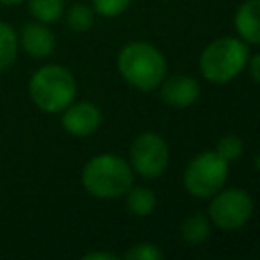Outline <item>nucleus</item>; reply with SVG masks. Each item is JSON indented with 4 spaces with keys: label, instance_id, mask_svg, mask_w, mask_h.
I'll return each mask as SVG.
<instances>
[{
    "label": "nucleus",
    "instance_id": "nucleus-14",
    "mask_svg": "<svg viewBox=\"0 0 260 260\" xmlns=\"http://www.w3.org/2000/svg\"><path fill=\"white\" fill-rule=\"evenodd\" d=\"M18 55V35L16 30L0 20V71L8 69Z\"/></svg>",
    "mask_w": 260,
    "mask_h": 260
},
{
    "label": "nucleus",
    "instance_id": "nucleus-16",
    "mask_svg": "<svg viewBox=\"0 0 260 260\" xmlns=\"http://www.w3.org/2000/svg\"><path fill=\"white\" fill-rule=\"evenodd\" d=\"M67 26L75 32H85L93 26V18H95V10L89 8L87 4H73L69 10H67Z\"/></svg>",
    "mask_w": 260,
    "mask_h": 260
},
{
    "label": "nucleus",
    "instance_id": "nucleus-11",
    "mask_svg": "<svg viewBox=\"0 0 260 260\" xmlns=\"http://www.w3.org/2000/svg\"><path fill=\"white\" fill-rule=\"evenodd\" d=\"M236 30L244 43L260 45V0H246L234 16Z\"/></svg>",
    "mask_w": 260,
    "mask_h": 260
},
{
    "label": "nucleus",
    "instance_id": "nucleus-3",
    "mask_svg": "<svg viewBox=\"0 0 260 260\" xmlns=\"http://www.w3.org/2000/svg\"><path fill=\"white\" fill-rule=\"evenodd\" d=\"M75 77L69 69L57 63L39 67L28 79V95L32 104L47 114L63 112L75 100Z\"/></svg>",
    "mask_w": 260,
    "mask_h": 260
},
{
    "label": "nucleus",
    "instance_id": "nucleus-8",
    "mask_svg": "<svg viewBox=\"0 0 260 260\" xmlns=\"http://www.w3.org/2000/svg\"><path fill=\"white\" fill-rule=\"evenodd\" d=\"M61 124L71 136H91L102 126V112L91 102H71L63 110Z\"/></svg>",
    "mask_w": 260,
    "mask_h": 260
},
{
    "label": "nucleus",
    "instance_id": "nucleus-22",
    "mask_svg": "<svg viewBox=\"0 0 260 260\" xmlns=\"http://www.w3.org/2000/svg\"><path fill=\"white\" fill-rule=\"evenodd\" d=\"M2 4H8V6H14V4H20V2H24V0H0Z\"/></svg>",
    "mask_w": 260,
    "mask_h": 260
},
{
    "label": "nucleus",
    "instance_id": "nucleus-15",
    "mask_svg": "<svg viewBox=\"0 0 260 260\" xmlns=\"http://www.w3.org/2000/svg\"><path fill=\"white\" fill-rule=\"evenodd\" d=\"M28 10L39 22L51 24L63 16L65 4L63 0H28Z\"/></svg>",
    "mask_w": 260,
    "mask_h": 260
},
{
    "label": "nucleus",
    "instance_id": "nucleus-2",
    "mask_svg": "<svg viewBox=\"0 0 260 260\" xmlns=\"http://www.w3.org/2000/svg\"><path fill=\"white\" fill-rule=\"evenodd\" d=\"M134 183V171L128 160L118 154H98L89 158L81 171V185L98 199H114L124 195Z\"/></svg>",
    "mask_w": 260,
    "mask_h": 260
},
{
    "label": "nucleus",
    "instance_id": "nucleus-17",
    "mask_svg": "<svg viewBox=\"0 0 260 260\" xmlns=\"http://www.w3.org/2000/svg\"><path fill=\"white\" fill-rule=\"evenodd\" d=\"M215 152H217L223 160L232 162V160H236V158L242 156V152H244V142H242L238 136L228 134V136L219 138V142H217V146H215Z\"/></svg>",
    "mask_w": 260,
    "mask_h": 260
},
{
    "label": "nucleus",
    "instance_id": "nucleus-21",
    "mask_svg": "<svg viewBox=\"0 0 260 260\" xmlns=\"http://www.w3.org/2000/svg\"><path fill=\"white\" fill-rule=\"evenodd\" d=\"M83 260H116V256L110 252H87Z\"/></svg>",
    "mask_w": 260,
    "mask_h": 260
},
{
    "label": "nucleus",
    "instance_id": "nucleus-12",
    "mask_svg": "<svg viewBox=\"0 0 260 260\" xmlns=\"http://www.w3.org/2000/svg\"><path fill=\"white\" fill-rule=\"evenodd\" d=\"M124 195H126V209L136 217H146L156 207L154 191L148 187H130Z\"/></svg>",
    "mask_w": 260,
    "mask_h": 260
},
{
    "label": "nucleus",
    "instance_id": "nucleus-19",
    "mask_svg": "<svg viewBox=\"0 0 260 260\" xmlns=\"http://www.w3.org/2000/svg\"><path fill=\"white\" fill-rule=\"evenodd\" d=\"M124 258L126 260H158V258H162V252L154 244L140 242V244L132 246L130 250H126Z\"/></svg>",
    "mask_w": 260,
    "mask_h": 260
},
{
    "label": "nucleus",
    "instance_id": "nucleus-1",
    "mask_svg": "<svg viewBox=\"0 0 260 260\" xmlns=\"http://www.w3.org/2000/svg\"><path fill=\"white\" fill-rule=\"evenodd\" d=\"M118 71L128 85L140 91H150L165 79L167 59L154 45L146 41H132L118 53Z\"/></svg>",
    "mask_w": 260,
    "mask_h": 260
},
{
    "label": "nucleus",
    "instance_id": "nucleus-5",
    "mask_svg": "<svg viewBox=\"0 0 260 260\" xmlns=\"http://www.w3.org/2000/svg\"><path fill=\"white\" fill-rule=\"evenodd\" d=\"M228 165L230 162L223 160L215 150L197 154L185 169V177H183L185 189L199 199L211 197L225 185L230 171Z\"/></svg>",
    "mask_w": 260,
    "mask_h": 260
},
{
    "label": "nucleus",
    "instance_id": "nucleus-20",
    "mask_svg": "<svg viewBox=\"0 0 260 260\" xmlns=\"http://www.w3.org/2000/svg\"><path fill=\"white\" fill-rule=\"evenodd\" d=\"M248 71H250V77L256 81V83H260V53L258 55H254V57H248Z\"/></svg>",
    "mask_w": 260,
    "mask_h": 260
},
{
    "label": "nucleus",
    "instance_id": "nucleus-18",
    "mask_svg": "<svg viewBox=\"0 0 260 260\" xmlns=\"http://www.w3.org/2000/svg\"><path fill=\"white\" fill-rule=\"evenodd\" d=\"M130 2L132 0H91V6L100 16L112 18V16H120L130 6Z\"/></svg>",
    "mask_w": 260,
    "mask_h": 260
},
{
    "label": "nucleus",
    "instance_id": "nucleus-10",
    "mask_svg": "<svg viewBox=\"0 0 260 260\" xmlns=\"http://www.w3.org/2000/svg\"><path fill=\"white\" fill-rule=\"evenodd\" d=\"M158 87L162 102L173 108H189L199 98V83L191 75H171Z\"/></svg>",
    "mask_w": 260,
    "mask_h": 260
},
{
    "label": "nucleus",
    "instance_id": "nucleus-4",
    "mask_svg": "<svg viewBox=\"0 0 260 260\" xmlns=\"http://www.w3.org/2000/svg\"><path fill=\"white\" fill-rule=\"evenodd\" d=\"M248 57V45L242 39L221 37L203 49L199 57V69L207 81L221 85L244 71Z\"/></svg>",
    "mask_w": 260,
    "mask_h": 260
},
{
    "label": "nucleus",
    "instance_id": "nucleus-6",
    "mask_svg": "<svg viewBox=\"0 0 260 260\" xmlns=\"http://www.w3.org/2000/svg\"><path fill=\"white\" fill-rule=\"evenodd\" d=\"M254 211V203L252 197L238 187H230V189H219L217 193L211 195V203L207 207L209 219L213 225H217L219 230H238L242 228Z\"/></svg>",
    "mask_w": 260,
    "mask_h": 260
},
{
    "label": "nucleus",
    "instance_id": "nucleus-7",
    "mask_svg": "<svg viewBox=\"0 0 260 260\" xmlns=\"http://www.w3.org/2000/svg\"><path fill=\"white\" fill-rule=\"evenodd\" d=\"M169 146L156 132H142L130 146V167L146 179L162 175L169 167Z\"/></svg>",
    "mask_w": 260,
    "mask_h": 260
},
{
    "label": "nucleus",
    "instance_id": "nucleus-9",
    "mask_svg": "<svg viewBox=\"0 0 260 260\" xmlns=\"http://www.w3.org/2000/svg\"><path fill=\"white\" fill-rule=\"evenodd\" d=\"M18 47L35 57V59H43V57H49L55 49V35L53 30L45 24V22H26L22 28H20V35H18Z\"/></svg>",
    "mask_w": 260,
    "mask_h": 260
},
{
    "label": "nucleus",
    "instance_id": "nucleus-13",
    "mask_svg": "<svg viewBox=\"0 0 260 260\" xmlns=\"http://www.w3.org/2000/svg\"><path fill=\"white\" fill-rule=\"evenodd\" d=\"M211 232V221L207 215L203 213H193L189 215L183 225H181V238L189 244V246H199L209 238Z\"/></svg>",
    "mask_w": 260,
    "mask_h": 260
}]
</instances>
